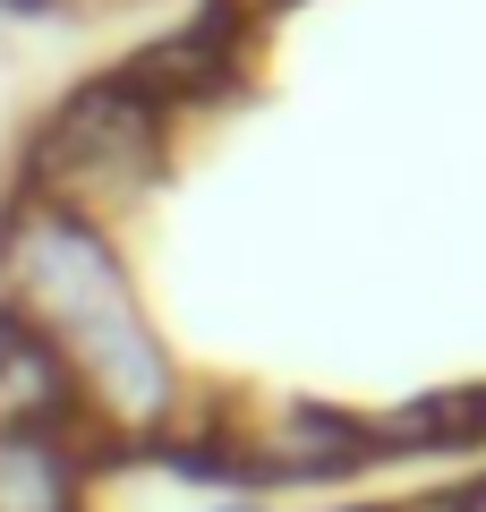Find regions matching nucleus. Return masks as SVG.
I'll use <instances>...</instances> for the list:
<instances>
[{
	"instance_id": "39448f33",
	"label": "nucleus",
	"mask_w": 486,
	"mask_h": 512,
	"mask_svg": "<svg viewBox=\"0 0 486 512\" xmlns=\"http://www.w3.org/2000/svg\"><path fill=\"white\" fill-rule=\"evenodd\" d=\"M231 9H239V18H248V26H265V18H290L299 0H231Z\"/></svg>"
},
{
	"instance_id": "7ed1b4c3",
	"label": "nucleus",
	"mask_w": 486,
	"mask_h": 512,
	"mask_svg": "<svg viewBox=\"0 0 486 512\" xmlns=\"http://www.w3.org/2000/svg\"><path fill=\"white\" fill-rule=\"evenodd\" d=\"M0 436H77V444H94L60 350L43 333H26L18 316H0Z\"/></svg>"
},
{
	"instance_id": "423d86ee",
	"label": "nucleus",
	"mask_w": 486,
	"mask_h": 512,
	"mask_svg": "<svg viewBox=\"0 0 486 512\" xmlns=\"http://www.w3.org/2000/svg\"><path fill=\"white\" fill-rule=\"evenodd\" d=\"M197 512H265V495H256V487H231V495H214V504H197Z\"/></svg>"
},
{
	"instance_id": "20e7f679",
	"label": "nucleus",
	"mask_w": 486,
	"mask_h": 512,
	"mask_svg": "<svg viewBox=\"0 0 486 512\" xmlns=\"http://www.w3.org/2000/svg\"><path fill=\"white\" fill-rule=\"evenodd\" d=\"M0 512H86V444L0 436Z\"/></svg>"
},
{
	"instance_id": "f257e3e1",
	"label": "nucleus",
	"mask_w": 486,
	"mask_h": 512,
	"mask_svg": "<svg viewBox=\"0 0 486 512\" xmlns=\"http://www.w3.org/2000/svg\"><path fill=\"white\" fill-rule=\"evenodd\" d=\"M0 316H18L26 333L60 350L94 444H162L188 419V384L162 350V333L145 325L103 222L43 197H9V214H0Z\"/></svg>"
},
{
	"instance_id": "f03ea898",
	"label": "nucleus",
	"mask_w": 486,
	"mask_h": 512,
	"mask_svg": "<svg viewBox=\"0 0 486 512\" xmlns=\"http://www.w3.org/2000/svg\"><path fill=\"white\" fill-rule=\"evenodd\" d=\"M162 163H171V120L120 69H103L86 86H69L35 120L26 163H18V197L69 205V214H86V222L111 231L128 205H145V188L162 180Z\"/></svg>"
}]
</instances>
